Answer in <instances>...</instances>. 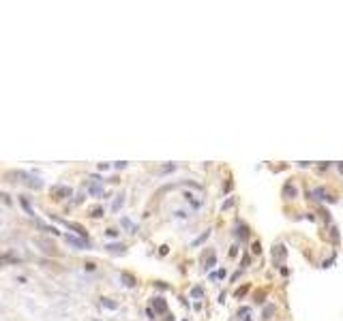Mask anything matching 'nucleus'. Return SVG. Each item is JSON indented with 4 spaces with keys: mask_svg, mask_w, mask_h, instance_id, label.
I'll use <instances>...</instances> for the list:
<instances>
[{
    "mask_svg": "<svg viewBox=\"0 0 343 321\" xmlns=\"http://www.w3.org/2000/svg\"><path fill=\"white\" fill-rule=\"evenodd\" d=\"M64 225L69 227V229H75L82 238H86V231H84V227H82V225H77V223H64Z\"/></svg>",
    "mask_w": 343,
    "mask_h": 321,
    "instance_id": "nucleus-6",
    "label": "nucleus"
},
{
    "mask_svg": "<svg viewBox=\"0 0 343 321\" xmlns=\"http://www.w3.org/2000/svg\"><path fill=\"white\" fill-rule=\"evenodd\" d=\"M272 310H275V306H266V310H264V315H266V319H268L270 315H272Z\"/></svg>",
    "mask_w": 343,
    "mask_h": 321,
    "instance_id": "nucleus-16",
    "label": "nucleus"
},
{
    "mask_svg": "<svg viewBox=\"0 0 343 321\" xmlns=\"http://www.w3.org/2000/svg\"><path fill=\"white\" fill-rule=\"evenodd\" d=\"M208 236H210V231H206V233H204V236H199V238H197V240H195V242H193V246H197V244H202V242H204V240L208 238Z\"/></svg>",
    "mask_w": 343,
    "mask_h": 321,
    "instance_id": "nucleus-12",
    "label": "nucleus"
},
{
    "mask_svg": "<svg viewBox=\"0 0 343 321\" xmlns=\"http://www.w3.org/2000/svg\"><path fill=\"white\" fill-rule=\"evenodd\" d=\"M122 281H127V283H124V285H127V287H133V285H135L133 276H129V274H122Z\"/></svg>",
    "mask_w": 343,
    "mask_h": 321,
    "instance_id": "nucleus-11",
    "label": "nucleus"
},
{
    "mask_svg": "<svg viewBox=\"0 0 343 321\" xmlns=\"http://www.w3.org/2000/svg\"><path fill=\"white\" fill-rule=\"evenodd\" d=\"M52 195L56 199H64V197H71V189L69 186H54L52 189Z\"/></svg>",
    "mask_w": 343,
    "mask_h": 321,
    "instance_id": "nucleus-1",
    "label": "nucleus"
},
{
    "mask_svg": "<svg viewBox=\"0 0 343 321\" xmlns=\"http://www.w3.org/2000/svg\"><path fill=\"white\" fill-rule=\"evenodd\" d=\"M88 193H90L92 197H99V195H103V186H99V184H88Z\"/></svg>",
    "mask_w": 343,
    "mask_h": 321,
    "instance_id": "nucleus-5",
    "label": "nucleus"
},
{
    "mask_svg": "<svg viewBox=\"0 0 343 321\" xmlns=\"http://www.w3.org/2000/svg\"><path fill=\"white\" fill-rule=\"evenodd\" d=\"M101 214H103L101 208H95V210H92V216H101Z\"/></svg>",
    "mask_w": 343,
    "mask_h": 321,
    "instance_id": "nucleus-17",
    "label": "nucleus"
},
{
    "mask_svg": "<svg viewBox=\"0 0 343 321\" xmlns=\"http://www.w3.org/2000/svg\"><path fill=\"white\" fill-rule=\"evenodd\" d=\"M107 250L110 253H124V246L122 244H107Z\"/></svg>",
    "mask_w": 343,
    "mask_h": 321,
    "instance_id": "nucleus-7",
    "label": "nucleus"
},
{
    "mask_svg": "<svg viewBox=\"0 0 343 321\" xmlns=\"http://www.w3.org/2000/svg\"><path fill=\"white\" fill-rule=\"evenodd\" d=\"M101 304H103V306H107V308H118V304H116V302H110L107 297H103V300H101Z\"/></svg>",
    "mask_w": 343,
    "mask_h": 321,
    "instance_id": "nucleus-10",
    "label": "nucleus"
},
{
    "mask_svg": "<svg viewBox=\"0 0 343 321\" xmlns=\"http://www.w3.org/2000/svg\"><path fill=\"white\" fill-rule=\"evenodd\" d=\"M296 195H298V189H296L292 182H287V184L283 186V197H285V199H294Z\"/></svg>",
    "mask_w": 343,
    "mask_h": 321,
    "instance_id": "nucleus-3",
    "label": "nucleus"
},
{
    "mask_svg": "<svg viewBox=\"0 0 343 321\" xmlns=\"http://www.w3.org/2000/svg\"><path fill=\"white\" fill-rule=\"evenodd\" d=\"M122 203H124V195L120 193V195H118V197L114 199V203H112V212H118V210L122 208Z\"/></svg>",
    "mask_w": 343,
    "mask_h": 321,
    "instance_id": "nucleus-4",
    "label": "nucleus"
},
{
    "mask_svg": "<svg viewBox=\"0 0 343 321\" xmlns=\"http://www.w3.org/2000/svg\"><path fill=\"white\" fill-rule=\"evenodd\" d=\"M174 169H176V165H165L161 169V174H167V171H174Z\"/></svg>",
    "mask_w": 343,
    "mask_h": 321,
    "instance_id": "nucleus-13",
    "label": "nucleus"
},
{
    "mask_svg": "<svg viewBox=\"0 0 343 321\" xmlns=\"http://www.w3.org/2000/svg\"><path fill=\"white\" fill-rule=\"evenodd\" d=\"M105 233H107V236H110V238H118V231H116V229H107V231H105Z\"/></svg>",
    "mask_w": 343,
    "mask_h": 321,
    "instance_id": "nucleus-14",
    "label": "nucleus"
},
{
    "mask_svg": "<svg viewBox=\"0 0 343 321\" xmlns=\"http://www.w3.org/2000/svg\"><path fill=\"white\" fill-rule=\"evenodd\" d=\"M191 296H195V297H202V289H199V287H195V289L191 291Z\"/></svg>",
    "mask_w": 343,
    "mask_h": 321,
    "instance_id": "nucleus-15",
    "label": "nucleus"
},
{
    "mask_svg": "<svg viewBox=\"0 0 343 321\" xmlns=\"http://www.w3.org/2000/svg\"><path fill=\"white\" fill-rule=\"evenodd\" d=\"M122 227H127V229H129V231H137V227L133 225V223H131V221H129V218H127V216H124L122 218Z\"/></svg>",
    "mask_w": 343,
    "mask_h": 321,
    "instance_id": "nucleus-8",
    "label": "nucleus"
},
{
    "mask_svg": "<svg viewBox=\"0 0 343 321\" xmlns=\"http://www.w3.org/2000/svg\"><path fill=\"white\" fill-rule=\"evenodd\" d=\"M67 244H71L75 249H88V240H79V238H73V236H67Z\"/></svg>",
    "mask_w": 343,
    "mask_h": 321,
    "instance_id": "nucleus-2",
    "label": "nucleus"
},
{
    "mask_svg": "<svg viewBox=\"0 0 343 321\" xmlns=\"http://www.w3.org/2000/svg\"><path fill=\"white\" fill-rule=\"evenodd\" d=\"M155 306H157V310H161V313H165V302H163V300H161V297H157V300H155Z\"/></svg>",
    "mask_w": 343,
    "mask_h": 321,
    "instance_id": "nucleus-9",
    "label": "nucleus"
}]
</instances>
